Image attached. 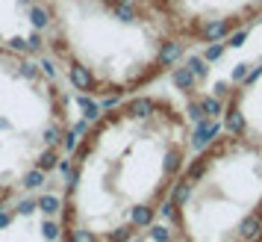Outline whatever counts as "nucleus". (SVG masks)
<instances>
[{
    "instance_id": "f257e3e1",
    "label": "nucleus",
    "mask_w": 262,
    "mask_h": 242,
    "mask_svg": "<svg viewBox=\"0 0 262 242\" xmlns=\"http://www.w3.org/2000/svg\"><path fill=\"white\" fill-rule=\"evenodd\" d=\"M194 127L177 97L136 92L85 124L62 163V242H133L150 230L189 157Z\"/></svg>"
},
{
    "instance_id": "f03ea898",
    "label": "nucleus",
    "mask_w": 262,
    "mask_h": 242,
    "mask_svg": "<svg viewBox=\"0 0 262 242\" xmlns=\"http://www.w3.org/2000/svg\"><path fill=\"white\" fill-rule=\"evenodd\" d=\"M48 48L85 97L121 100L162 80L189 50L147 0H41Z\"/></svg>"
},
{
    "instance_id": "7ed1b4c3",
    "label": "nucleus",
    "mask_w": 262,
    "mask_h": 242,
    "mask_svg": "<svg viewBox=\"0 0 262 242\" xmlns=\"http://www.w3.org/2000/svg\"><path fill=\"white\" fill-rule=\"evenodd\" d=\"M162 218L174 242H256L262 236V145L221 127L194 148Z\"/></svg>"
},
{
    "instance_id": "20e7f679",
    "label": "nucleus",
    "mask_w": 262,
    "mask_h": 242,
    "mask_svg": "<svg viewBox=\"0 0 262 242\" xmlns=\"http://www.w3.org/2000/svg\"><path fill=\"white\" fill-rule=\"evenodd\" d=\"M186 50H209L262 21V0H147Z\"/></svg>"
},
{
    "instance_id": "39448f33",
    "label": "nucleus",
    "mask_w": 262,
    "mask_h": 242,
    "mask_svg": "<svg viewBox=\"0 0 262 242\" xmlns=\"http://www.w3.org/2000/svg\"><path fill=\"white\" fill-rule=\"evenodd\" d=\"M221 127L262 145V59L224 92Z\"/></svg>"
},
{
    "instance_id": "423d86ee",
    "label": "nucleus",
    "mask_w": 262,
    "mask_h": 242,
    "mask_svg": "<svg viewBox=\"0 0 262 242\" xmlns=\"http://www.w3.org/2000/svg\"><path fill=\"white\" fill-rule=\"evenodd\" d=\"M133 242H174V239H171V230H168L165 225H159V221H156L154 228L144 230L142 236H136Z\"/></svg>"
},
{
    "instance_id": "0eeeda50",
    "label": "nucleus",
    "mask_w": 262,
    "mask_h": 242,
    "mask_svg": "<svg viewBox=\"0 0 262 242\" xmlns=\"http://www.w3.org/2000/svg\"><path fill=\"white\" fill-rule=\"evenodd\" d=\"M38 213H41V216H59L62 198H56V195H41V198H38Z\"/></svg>"
},
{
    "instance_id": "6e6552de",
    "label": "nucleus",
    "mask_w": 262,
    "mask_h": 242,
    "mask_svg": "<svg viewBox=\"0 0 262 242\" xmlns=\"http://www.w3.org/2000/svg\"><path fill=\"white\" fill-rule=\"evenodd\" d=\"M48 180V171H41V169H30L24 174V177H21V186H24V189H38V186H41V183Z\"/></svg>"
},
{
    "instance_id": "1a4fd4ad",
    "label": "nucleus",
    "mask_w": 262,
    "mask_h": 242,
    "mask_svg": "<svg viewBox=\"0 0 262 242\" xmlns=\"http://www.w3.org/2000/svg\"><path fill=\"white\" fill-rule=\"evenodd\" d=\"M12 216H15V213H0V228H6V225L12 221Z\"/></svg>"
},
{
    "instance_id": "9d476101",
    "label": "nucleus",
    "mask_w": 262,
    "mask_h": 242,
    "mask_svg": "<svg viewBox=\"0 0 262 242\" xmlns=\"http://www.w3.org/2000/svg\"><path fill=\"white\" fill-rule=\"evenodd\" d=\"M256 242H262V236H259V239H256Z\"/></svg>"
}]
</instances>
